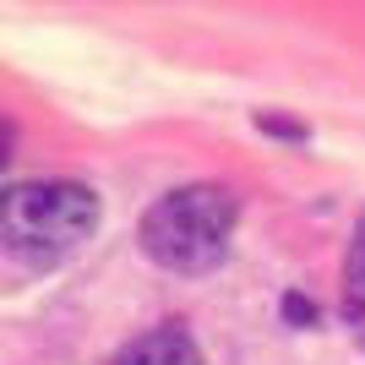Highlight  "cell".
I'll return each mask as SVG.
<instances>
[{
	"instance_id": "277c9868",
	"label": "cell",
	"mask_w": 365,
	"mask_h": 365,
	"mask_svg": "<svg viewBox=\"0 0 365 365\" xmlns=\"http://www.w3.org/2000/svg\"><path fill=\"white\" fill-rule=\"evenodd\" d=\"M344 305H349V317L365 327V218L354 224L349 262H344Z\"/></svg>"
},
{
	"instance_id": "7a4b0ae2",
	"label": "cell",
	"mask_w": 365,
	"mask_h": 365,
	"mask_svg": "<svg viewBox=\"0 0 365 365\" xmlns=\"http://www.w3.org/2000/svg\"><path fill=\"white\" fill-rule=\"evenodd\" d=\"M98 229V197L76 180L11 185L0 207V240L28 267H55Z\"/></svg>"
},
{
	"instance_id": "3957f363",
	"label": "cell",
	"mask_w": 365,
	"mask_h": 365,
	"mask_svg": "<svg viewBox=\"0 0 365 365\" xmlns=\"http://www.w3.org/2000/svg\"><path fill=\"white\" fill-rule=\"evenodd\" d=\"M115 365H202V349L180 327H153V333L131 338V344L115 354Z\"/></svg>"
},
{
	"instance_id": "6da1fadb",
	"label": "cell",
	"mask_w": 365,
	"mask_h": 365,
	"mask_svg": "<svg viewBox=\"0 0 365 365\" xmlns=\"http://www.w3.org/2000/svg\"><path fill=\"white\" fill-rule=\"evenodd\" d=\"M235 197L224 185H180L142 213L137 240L164 273H213L235 240Z\"/></svg>"
}]
</instances>
